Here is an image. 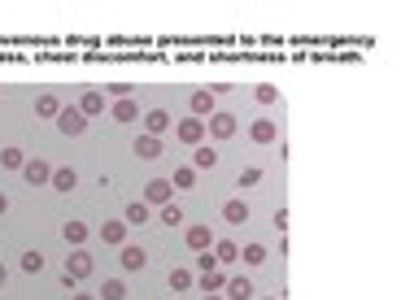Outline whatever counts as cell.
<instances>
[{"instance_id":"obj_2","label":"cell","mask_w":401,"mask_h":300,"mask_svg":"<svg viewBox=\"0 0 401 300\" xmlns=\"http://www.w3.org/2000/svg\"><path fill=\"white\" fill-rule=\"evenodd\" d=\"M170 131H174V140H179V144H188V148L205 144V122H201V118H192V113H188V118H179Z\"/></svg>"},{"instance_id":"obj_32","label":"cell","mask_w":401,"mask_h":300,"mask_svg":"<svg viewBox=\"0 0 401 300\" xmlns=\"http://www.w3.org/2000/svg\"><path fill=\"white\" fill-rule=\"evenodd\" d=\"M22 270H26V274H40V270H44V253H40V248L22 253Z\"/></svg>"},{"instance_id":"obj_17","label":"cell","mask_w":401,"mask_h":300,"mask_svg":"<svg viewBox=\"0 0 401 300\" xmlns=\"http://www.w3.org/2000/svg\"><path fill=\"white\" fill-rule=\"evenodd\" d=\"M227 300H253V283L245 274H227V288H222Z\"/></svg>"},{"instance_id":"obj_31","label":"cell","mask_w":401,"mask_h":300,"mask_svg":"<svg viewBox=\"0 0 401 300\" xmlns=\"http://www.w3.org/2000/svg\"><path fill=\"white\" fill-rule=\"evenodd\" d=\"M192 183H197V170H192V165H179V170H174V178H170V188H179V192H188Z\"/></svg>"},{"instance_id":"obj_6","label":"cell","mask_w":401,"mask_h":300,"mask_svg":"<svg viewBox=\"0 0 401 300\" xmlns=\"http://www.w3.org/2000/svg\"><path fill=\"white\" fill-rule=\"evenodd\" d=\"M118 261H122L126 274H136V270H144V265H149V253H144L140 244H122V248H118Z\"/></svg>"},{"instance_id":"obj_5","label":"cell","mask_w":401,"mask_h":300,"mask_svg":"<svg viewBox=\"0 0 401 300\" xmlns=\"http://www.w3.org/2000/svg\"><path fill=\"white\" fill-rule=\"evenodd\" d=\"M236 126H240V122L231 118L227 109H214V113H210V122H205V135H214V140H231V135H236Z\"/></svg>"},{"instance_id":"obj_11","label":"cell","mask_w":401,"mask_h":300,"mask_svg":"<svg viewBox=\"0 0 401 300\" xmlns=\"http://www.w3.org/2000/svg\"><path fill=\"white\" fill-rule=\"evenodd\" d=\"M22 178L31 183V188H44V183L53 178V165H48V161H40V157H35V161H26V165H22Z\"/></svg>"},{"instance_id":"obj_37","label":"cell","mask_w":401,"mask_h":300,"mask_svg":"<svg viewBox=\"0 0 401 300\" xmlns=\"http://www.w3.org/2000/svg\"><path fill=\"white\" fill-rule=\"evenodd\" d=\"M70 300H96V296H88V292H74V296H70Z\"/></svg>"},{"instance_id":"obj_7","label":"cell","mask_w":401,"mask_h":300,"mask_svg":"<svg viewBox=\"0 0 401 300\" xmlns=\"http://www.w3.org/2000/svg\"><path fill=\"white\" fill-rule=\"evenodd\" d=\"M188 113H192V118H210V113H214V92L210 88H201V92H192L188 96Z\"/></svg>"},{"instance_id":"obj_4","label":"cell","mask_w":401,"mask_h":300,"mask_svg":"<svg viewBox=\"0 0 401 300\" xmlns=\"http://www.w3.org/2000/svg\"><path fill=\"white\" fill-rule=\"evenodd\" d=\"M170 196H174V188H170V178H149L144 183V205L149 209H162V205H170Z\"/></svg>"},{"instance_id":"obj_1","label":"cell","mask_w":401,"mask_h":300,"mask_svg":"<svg viewBox=\"0 0 401 300\" xmlns=\"http://www.w3.org/2000/svg\"><path fill=\"white\" fill-rule=\"evenodd\" d=\"M92 270H96L92 253H88V248H74V253H70V261H66V274H61V283H66V288H74V283L92 278Z\"/></svg>"},{"instance_id":"obj_34","label":"cell","mask_w":401,"mask_h":300,"mask_svg":"<svg viewBox=\"0 0 401 300\" xmlns=\"http://www.w3.org/2000/svg\"><path fill=\"white\" fill-rule=\"evenodd\" d=\"M105 92L114 96V100H131V92H136V88H131V83H109Z\"/></svg>"},{"instance_id":"obj_28","label":"cell","mask_w":401,"mask_h":300,"mask_svg":"<svg viewBox=\"0 0 401 300\" xmlns=\"http://www.w3.org/2000/svg\"><path fill=\"white\" fill-rule=\"evenodd\" d=\"M258 183H262V165H245V170L236 174V188H240V192H245V188H258Z\"/></svg>"},{"instance_id":"obj_8","label":"cell","mask_w":401,"mask_h":300,"mask_svg":"<svg viewBox=\"0 0 401 300\" xmlns=\"http://www.w3.org/2000/svg\"><path fill=\"white\" fill-rule=\"evenodd\" d=\"M222 222H227V226H245V222H249V205H245V196L222 200Z\"/></svg>"},{"instance_id":"obj_30","label":"cell","mask_w":401,"mask_h":300,"mask_svg":"<svg viewBox=\"0 0 401 300\" xmlns=\"http://www.w3.org/2000/svg\"><path fill=\"white\" fill-rule=\"evenodd\" d=\"M240 261H245V265H262L266 261V244H245V248H240Z\"/></svg>"},{"instance_id":"obj_23","label":"cell","mask_w":401,"mask_h":300,"mask_svg":"<svg viewBox=\"0 0 401 300\" xmlns=\"http://www.w3.org/2000/svg\"><path fill=\"white\" fill-rule=\"evenodd\" d=\"M109 118H114V122H140V105H136V100H114Z\"/></svg>"},{"instance_id":"obj_39","label":"cell","mask_w":401,"mask_h":300,"mask_svg":"<svg viewBox=\"0 0 401 300\" xmlns=\"http://www.w3.org/2000/svg\"><path fill=\"white\" fill-rule=\"evenodd\" d=\"M201 300H227V296H222V292H214V296H201Z\"/></svg>"},{"instance_id":"obj_12","label":"cell","mask_w":401,"mask_h":300,"mask_svg":"<svg viewBox=\"0 0 401 300\" xmlns=\"http://www.w3.org/2000/svg\"><path fill=\"white\" fill-rule=\"evenodd\" d=\"M79 113H83V118H96V113H105V92H101V88H88L83 96H79Z\"/></svg>"},{"instance_id":"obj_22","label":"cell","mask_w":401,"mask_h":300,"mask_svg":"<svg viewBox=\"0 0 401 300\" xmlns=\"http://www.w3.org/2000/svg\"><path fill=\"white\" fill-rule=\"evenodd\" d=\"M61 240H66L70 248H83V240H88V222H79V218H70L66 226H61Z\"/></svg>"},{"instance_id":"obj_19","label":"cell","mask_w":401,"mask_h":300,"mask_svg":"<svg viewBox=\"0 0 401 300\" xmlns=\"http://www.w3.org/2000/svg\"><path fill=\"white\" fill-rule=\"evenodd\" d=\"M136 157H140V161H157V157H162V140H157V135H144V131H140V135H136Z\"/></svg>"},{"instance_id":"obj_38","label":"cell","mask_w":401,"mask_h":300,"mask_svg":"<svg viewBox=\"0 0 401 300\" xmlns=\"http://www.w3.org/2000/svg\"><path fill=\"white\" fill-rule=\"evenodd\" d=\"M5 283H9V270H5V265H0V288H5Z\"/></svg>"},{"instance_id":"obj_24","label":"cell","mask_w":401,"mask_h":300,"mask_svg":"<svg viewBox=\"0 0 401 300\" xmlns=\"http://www.w3.org/2000/svg\"><path fill=\"white\" fill-rule=\"evenodd\" d=\"M210 253L218 257V265H236V261H240V244H231V240H214Z\"/></svg>"},{"instance_id":"obj_36","label":"cell","mask_w":401,"mask_h":300,"mask_svg":"<svg viewBox=\"0 0 401 300\" xmlns=\"http://www.w3.org/2000/svg\"><path fill=\"white\" fill-rule=\"evenodd\" d=\"M0 213H9V196L5 192H0Z\"/></svg>"},{"instance_id":"obj_26","label":"cell","mask_w":401,"mask_h":300,"mask_svg":"<svg viewBox=\"0 0 401 300\" xmlns=\"http://www.w3.org/2000/svg\"><path fill=\"white\" fill-rule=\"evenodd\" d=\"M0 165H5V170H22V165H26V153H22V148H0Z\"/></svg>"},{"instance_id":"obj_13","label":"cell","mask_w":401,"mask_h":300,"mask_svg":"<svg viewBox=\"0 0 401 300\" xmlns=\"http://www.w3.org/2000/svg\"><path fill=\"white\" fill-rule=\"evenodd\" d=\"M197 288H201V296H214V292L227 288V274H222V265H218V270H201V274H197Z\"/></svg>"},{"instance_id":"obj_27","label":"cell","mask_w":401,"mask_h":300,"mask_svg":"<svg viewBox=\"0 0 401 300\" xmlns=\"http://www.w3.org/2000/svg\"><path fill=\"white\" fill-rule=\"evenodd\" d=\"M96 300H126V283H122V278H105Z\"/></svg>"},{"instance_id":"obj_15","label":"cell","mask_w":401,"mask_h":300,"mask_svg":"<svg viewBox=\"0 0 401 300\" xmlns=\"http://www.w3.org/2000/svg\"><path fill=\"white\" fill-rule=\"evenodd\" d=\"M126 231H131V226H126L122 218H109V222H105L101 231H96V235H101L105 244H114V248H122V244H126Z\"/></svg>"},{"instance_id":"obj_9","label":"cell","mask_w":401,"mask_h":300,"mask_svg":"<svg viewBox=\"0 0 401 300\" xmlns=\"http://www.w3.org/2000/svg\"><path fill=\"white\" fill-rule=\"evenodd\" d=\"M48 188H53L57 196H70V192L79 188V174L70 170V165H57V170H53V178H48Z\"/></svg>"},{"instance_id":"obj_25","label":"cell","mask_w":401,"mask_h":300,"mask_svg":"<svg viewBox=\"0 0 401 300\" xmlns=\"http://www.w3.org/2000/svg\"><path fill=\"white\" fill-rule=\"evenodd\" d=\"M57 113H61V100H57L53 92H44V96L35 100V118H48V122H57Z\"/></svg>"},{"instance_id":"obj_10","label":"cell","mask_w":401,"mask_h":300,"mask_svg":"<svg viewBox=\"0 0 401 300\" xmlns=\"http://www.w3.org/2000/svg\"><path fill=\"white\" fill-rule=\"evenodd\" d=\"M170 126H174V122H170L166 109H149V113H144V135H157V140H162Z\"/></svg>"},{"instance_id":"obj_40","label":"cell","mask_w":401,"mask_h":300,"mask_svg":"<svg viewBox=\"0 0 401 300\" xmlns=\"http://www.w3.org/2000/svg\"><path fill=\"white\" fill-rule=\"evenodd\" d=\"M266 300H279V296H266Z\"/></svg>"},{"instance_id":"obj_3","label":"cell","mask_w":401,"mask_h":300,"mask_svg":"<svg viewBox=\"0 0 401 300\" xmlns=\"http://www.w3.org/2000/svg\"><path fill=\"white\" fill-rule=\"evenodd\" d=\"M57 131L61 135H70V140H79L88 131V118L79 113V105H61V113H57Z\"/></svg>"},{"instance_id":"obj_21","label":"cell","mask_w":401,"mask_h":300,"mask_svg":"<svg viewBox=\"0 0 401 300\" xmlns=\"http://www.w3.org/2000/svg\"><path fill=\"white\" fill-rule=\"evenodd\" d=\"M166 283H170V292H192L197 288V274H192L188 265H174V270L166 274Z\"/></svg>"},{"instance_id":"obj_16","label":"cell","mask_w":401,"mask_h":300,"mask_svg":"<svg viewBox=\"0 0 401 300\" xmlns=\"http://www.w3.org/2000/svg\"><path fill=\"white\" fill-rule=\"evenodd\" d=\"M149 218H153V209L144 205V200H131V205L122 209V222L131 226V231H136V226H149Z\"/></svg>"},{"instance_id":"obj_20","label":"cell","mask_w":401,"mask_h":300,"mask_svg":"<svg viewBox=\"0 0 401 300\" xmlns=\"http://www.w3.org/2000/svg\"><path fill=\"white\" fill-rule=\"evenodd\" d=\"M218 165V148L214 144H197L192 148V170H214Z\"/></svg>"},{"instance_id":"obj_14","label":"cell","mask_w":401,"mask_h":300,"mask_svg":"<svg viewBox=\"0 0 401 300\" xmlns=\"http://www.w3.org/2000/svg\"><path fill=\"white\" fill-rule=\"evenodd\" d=\"M188 248H192V253H210V248H214V231L210 226H188Z\"/></svg>"},{"instance_id":"obj_18","label":"cell","mask_w":401,"mask_h":300,"mask_svg":"<svg viewBox=\"0 0 401 300\" xmlns=\"http://www.w3.org/2000/svg\"><path fill=\"white\" fill-rule=\"evenodd\" d=\"M249 140H253V144H275V140H279V126L270 122V118H258V122L249 126Z\"/></svg>"},{"instance_id":"obj_35","label":"cell","mask_w":401,"mask_h":300,"mask_svg":"<svg viewBox=\"0 0 401 300\" xmlns=\"http://www.w3.org/2000/svg\"><path fill=\"white\" fill-rule=\"evenodd\" d=\"M197 270H218V257L214 253H197Z\"/></svg>"},{"instance_id":"obj_33","label":"cell","mask_w":401,"mask_h":300,"mask_svg":"<svg viewBox=\"0 0 401 300\" xmlns=\"http://www.w3.org/2000/svg\"><path fill=\"white\" fill-rule=\"evenodd\" d=\"M275 100H279V88H275V83H262V88H258V105H275Z\"/></svg>"},{"instance_id":"obj_29","label":"cell","mask_w":401,"mask_h":300,"mask_svg":"<svg viewBox=\"0 0 401 300\" xmlns=\"http://www.w3.org/2000/svg\"><path fill=\"white\" fill-rule=\"evenodd\" d=\"M157 218H162V226H183V209L170 200V205H162V209H157Z\"/></svg>"}]
</instances>
